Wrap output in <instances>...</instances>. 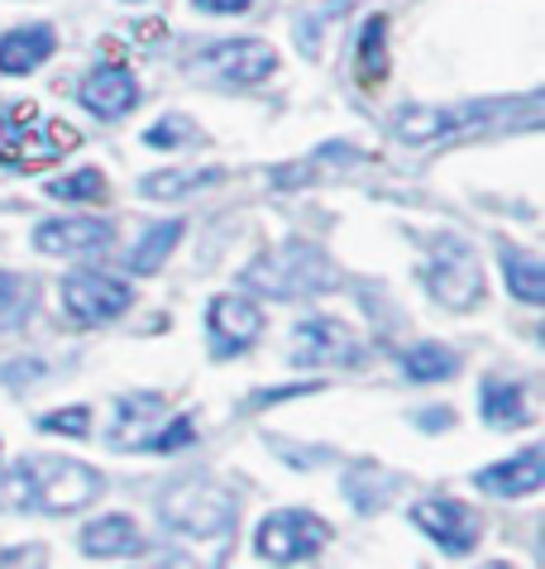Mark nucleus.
<instances>
[{"label":"nucleus","instance_id":"f257e3e1","mask_svg":"<svg viewBox=\"0 0 545 569\" xmlns=\"http://www.w3.org/2000/svg\"><path fill=\"white\" fill-rule=\"evenodd\" d=\"M101 493V473L91 465L62 460V455H48V460H20L6 479H0V508L14 512H77Z\"/></svg>","mask_w":545,"mask_h":569},{"label":"nucleus","instance_id":"f03ea898","mask_svg":"<svg viewBox=\"0 0 545 569\" xmlns=\"http://www.w3.org/2000/svg\"><path fill=\"white\" fill-rule=\"evenodd\" d=\"M245 282L249 292L259 297H278V302H301V297H320V292H335L340 288V268H335L316 244L307 240H287L278 249L259 254L245 268Z\"/></svg>","mask_w":545,"mask_h":569},{"label":"nucleus","instance_id":"7ed1b4c3","mask_svg":"<svg viewBox=\"0 0 545 569\" xmlns=\"http://www.w3.org/2000/svg\"><path fill=\"white\" fill-rule=\"evenodd\" d=\"M77 134L68 120L43 116L34 101H20L10 110H0V163L20 168V172H39L53 168L62 153L77 149Z\"/></svg>","mask_w":545,"mask_h":569},{"label":"nucleus","instance_id":"20e7f679","mask_svg":"<svg viewBox=\"0 0 545 569\" xmlns=\"http://www.w3.org/2000/svg\"><path fill=\"white\" fill-rule=\"evenodd\" d=\"M158 517H164L168 531L191 536V541H211V536H226L235 527L239 502L216 479H178L158 498Z\"/></svg>","mask_w":545,"mask_h":569},{"label":"nucleus","instance_id":"39448f33","mask_svg":"<svg viewBox=\"0 0 545 569\" xmlns=\"http://www.w3.org/2000/svg\"><path fill=\"white\" fill-rule=\"evenodd\" d=\"M426 292L445 311H469L484 297V268H478V254L459 234H436L426 263Z\"/></svg>","mask_w":545,"mask_h":569},{"label":"nucleus","instance_id":"423d86ee","mask_svg":"<svg viewBox=\"0 0 545 569\" xmlns=\"http://www.w3.org/2000/svg\"><path fill=\"white\" fill-rule=\"evenodd\" d=\"M330 541V521L316 517L307 508H283V512H268L254 531V550L268 560V565H301L320 556Z\"/></svg>","mask_w":545,"mask_h":569},{"label":"nucleus","instance_id":"0eeeda50","mask_svg":"<svg viewBox=\"0 0 545 569\" xmlns=\"http://www.w3.org/2000/svg\"><path fill=\"white\" fill-rule=\"evenodd\" d=\"M359 336L335 316H307L293 330V363L297 369H349L359 363Z\"/></svg>","mask_w":545,"mask_h":569},{"label":"nucleus","instance_id":"6e6552de","mask_svg":"<svg viewBox=\"0 0 545 569\" xmlns=\"http://www.w3.org/2000/svg\"><path fill=\"white\" fill-rule=\"evenodd\" d=\"M135 302V288L116 273H101V268H91V273H68L62 278V307H68L77 321L87 326H106L125 316Z\"/></svg>","mask_w":545,"mask_h":569},{"label":"nucleus","instance_id":"1a4fd4ad","mask_svg":"<svg viewBox=\"0 0 545 569\" xmlns=\"http://www.w3.org/2000/svg\"><path fill=\"white\" fill-rule=\"evenodd\" d=\"M412 521L445 550V556H469V550L478 546V536H484V521H478V512L464 508V502H455V498H422V502H412Z\"/></svg>","mask_w":545,"mask_h":569},{"label":"nucleus","instance_id":"9d476101","mask_svg":"<svg viewBox=\"0 0 545 569\" xmlns=\"http://www.w3.org/2000/svg\"><path fill=\"white\" fill-rule=\"evenodd\" d=\"M206 336H211L216 359H230L264 336V311L239 292H220V297H211V307H206Z\"/></svg>","mask_w":545,"mask_h":569},{"label":"nucleus","instance_id":"9b49d317","mask_svg":"<svg viewBox=\"0 0 545 569\" xmlns=\"http://www.w3.org/2000/svg\"><path fill=\"white\" fill-rule=\"evenodd\" d=\"M503 101H484V106H407L397 116V139L407 144H430V139H445V134H459L469 124H484V116H503Z\"/></svg>","mask_w":545,"mask_h":569},{"label":"nucleus","instance_id":"f8f14e48","mask_svg":"<svg viewBox=\"0 0 545 569\" xmlns=\"http://www.w3.org/2000/svg\"><path fill=\"white\" fill-rule=\"evenodd\" d=\"M201 68L211 77H220V82L254 87V82H264V77L278 72V53H272L264 39H220L216 49L201 53Z\"/></svg>","mask_w":545,"mask_h":569},{"label":"nucleus","instance_id":"ddd939ff","mask_svg":"<svg viewBox=\"0 0 545 569\" xmlns=\"http://www.w3.org/2000/svg\"><path fill=\"white\" fill-rule=\"evenodd\" d=\"M110 230L106 220H91V216H58V220H43L34 230V249L39 254H53V259H72V254H96V249L110 244Z\"/></svg>","mask_w":545,"mask_h":569},{"label":"nucleus","instance_id":"4468645a","mask_svg":"<svg viewBox=\"0 0 545 569\" xmlns=\"http://www.w3.org/2000/svg\"><path fill=\"white\" fill-rule=\"evenodd\" d=\"M164 412H168V402L158 398V392H125V398L116 402L120 431L110 436V446L116 450H153V436H158V426H164Z\"/></svg>","mask_w":545,"mask_h":569},{"label":"nucleus","instance_id":"2eb2a0df","mask_svg":"<svg viewBox=\"0 0 545 569\" xmlns=\"http://www.w3.org/2000/svg\"><path fill=\"white\" fill-rule=\"evenodd\" d=\"M474 483L484 488V493H493V498H526V493H536V488L545 483V450L532 446V450L512 455V460H498V465L478 469Z\"/></svg>","mask_w":545,"mask_h":569},{"label":"nucleus","instance_id":"dca6fc26","mask_svg":"<svg viewBox=\"0 0 545 569\" xmlns=\"http://www.w3.org/2000/svg\"><path fill=\"white\" fill-rule=\"evenodd\" d=\"M143 550H149V541H143L135 517L110 512V517L87 521V531H82V556L91 560H125V556H143Z\"/></svg>","mask_w":545,"mask_h":569},{"label":"nucleus","instance_id":"f3484780","mask_svg":"<svg viewBox=\"0 0 545 569\" xmlns=\"http://www.w3.org/2000/svg\"><path fill=\"white\" fill-rule=\"evenodd\" d=\"M77 97H82V106L96 120H120L125 110L139 106V82L125 68H96Z\"/></svg>","mask_w":545,"mask_h":569},{"label":"nucleus","instance_id":"a211bd4d","mask_svg":"<svg viewBox=\"0 0 545 569\" xmlns=\"http://www.w3.org/2000/svg\"><path fill=\"white\" fill-rule=\"evenodd\" d=\"M53 49H58V34L48 24H20L0 39V72L24 77V72H34L39 62L53 58Z\"/></svg>","mask_w":545,"mask_h":569},{"label":"nucleus","instance_id":"6ab92c4d","mask_svg":"<svg viewBox=\"0 0 545 569\" xmlns=\"http://www.w3.org/2000/svg\"><path fill=\"white\" fill-rule=\"evenodd\" d=\"M503 278H507V292L526 307H541L545 302V259L532 254V249H517V244H503Z\"/></svg>","mask_w":545,"mask_h":569},{"label":"nucleus","instance_id":"aec40b11","mask_svg":"<svg viewBox=\"0 0 545 569\" xmlns=\"http://www.w3.org/2000/svg\"><path fill=\"white\" fill-rule=\"evenodd\" d=\"M226 172L220 168H164V172H149V178L139 182V192L149 201H178V197H191L201 192V187L220 182Z\"/></svg>","mask_w":545,"mask_h":569},{"label":"nucleus","instance_id":"412c9836","mask_svg":"<svg viewBox=\"0 0 545 569\" xmlns=\"http://www.w3.org/2000/svg\"><path fill=\"white\" fill-rule=\"evenodd\" d=\"M182 220H164V226H149L143 230V240L130 249V273H158L164 268V259L178 249V240H182Z\"/></svg>","mask_w":545,"mask_h":569},{"label":"nucleus","instance_id":"4be33fe9","mask_svg":"<svg viewBox=\"0 0 545 569\" xmlns=\"http://www.w3.org/2000/svg\"><path fill=\"white\" fill-rule=\"evenodd\" d=\"M484 421L498 426V431H517L526 426V398L517 383H503V378H488L484 383Z\"/></svg>","mask_w":545,"mask_h":569},{"label":"nucleus","instance_id":"5701e85b","mask_svg":"<svg viewBox=\"0 0 545 569\" xmlns=\"http://www.w3.org/2000/svg\"><path fill=\"white\" fill-rule=\"evenodd\" d=\"M403 369L412 383H445V378L459 373V359H455V350H445V345H416V350H407Z\"/></svg>","mask_w":545,"mask_h":569},{"label":"nucleus","instance_id":"b1692460","mask_svg":"<svg viewBox=\"0 0 545 569\" xmlns=\"http://www.w3.org/2000/svg\"><path fill=\"white\" fill-rule=\"evenodd\" d=\"M34 311V282L20 273H0V330H14Z\"/></svg>","mask_w":545,"mask_h":569},{"label":"nucleus","instance_id":"393cba45","mask_svg":"<svg viewBox=\"0 0 545 569\" xmlns=\"http://www.w3.org/2000/svg\"><path fill=\"white\" fill-rule=\"evenodd\" d=\"M383 34H388V20L374 14V20L364 24V39H359V77H364V87H378L383 72H388V49H383Z\"/></svg>","mask_w":545,"mask_h":569},{"label":"nucleus","instance_id":"a878e982","mask_svg":"<svg viewBox=\"0 0 545 569\" xmlns=\"http://www.w3.org/2000/svg\"><path fill=\"white\" fill-rule=\"evenodd\" d=\"M330 158H340V163H359V149L355 144H326V149H316L307 163H297V168H283V172H272V182L278 187H297V182H307V178H320V172L330 168Z\"/></svg>","mask_w":545,"mask_h":569},{"label":"nucleus","instance_id":"bb28decb","mask_svg":"<svg viewBox=\"0 0 545 569\" xmlns=\"http://www.w3.org/2000/svg\"><path fill=\"white\" fill-rule=\"evenodd\" d=\"M397 479H388V473H383L378 465H355V473H349L345 479V493L359 502L364 512H378L383 508V493H388Z\"/></svg>","mask_w":545,"mask_h":569},{"label":"nucleus","instance_id":"cd10ccee","mask_svg":"<svg viewBox=\"0 0 545 569\" xmlns=\"http://www.w3.org/2000/svg\"><path fill=\"white\" fill-rule=\"evenodd\" d=\"M48 197H58V201H106V178L96 168L68 172V178L48 182Z\"/></svg>","mask_w":545,"mask_h":569},{"label":"nucleus","instance_id":"c85d7f7f","mask_svg":"<svg viewBox=\"0 0 545 569\" xmlns=\"http://www.w3.org/2000/svg\"><path fill=\"white\" fill-rule=\"evenodd\" d=\"M39 431H53V436H77V440H87V431H91V412H87V407H62V412H48V417H39Z\"/></svg>","mask_w":545,"mask_h":569},{"label":"nucleus","instance_id":"c756f323","mask_svg":"<svg viewBox=\"0 0 545 569\" xmlns=\"http://www.w3.org/2000/svg\"><path fill=\"white\" fill-rule=\"evenodd\" d=\"M187 139H197V130L187 124V116H168L164 124H153V130L143 134V144L149 149H178V144H187Z\"/></svg>","mask_w":545,"mask_h":569},{"label":"nucleus","instance_id":"7c9ffc66","mask_svg":"<svg viewBox=\"0 0 545 569\" xmlns=\"http://www.w3.org/2000/svg\"><path fill=\"white\" fill-rule=\"evenodd\" d=\"M191 436H197V421H191V417H172L168 426H158L153 450H182V446H191Z\"/></svg>","mask_w":545,"mask_h":569},{"label":"nucleus","instance_id":"2f4dec72","mask_svg":"<svg viewBox=\"0 0 545 569\" xmlns=\"http://www.w3.org/2000/svg\"><path fill=\"white\" fill-rule=\"evenodd\" d=\"M0 569H48V550L39 541H29V546H14L0 556Z\"/></svg>","mask_w":545,"mask_h":569},{"label":"nucleus","instance_id":"473e14b6","mask_svg":"<svg viewBox=\"0 0 545 569\" xmlns=\"http://www.w3.org/2000/svg\"><path fill=\"white\" fill-rule=\"evenodd\" d=\"M197 10H206V14H245L254 0H191Z\"/></svg>","mask_w":545,"mask_h":569},{"label":"nucleus","instance_id":"72a5a7b5","mask_svg":"<svg viewBox=\"0 0 545 569\" xmlns=\"http://www.w3.org/2000/svg\"><path fill=\"white\" fill-rule=\"evenodd\" d=\"M478 569H512V565H478Z\"/></svg>","mask_w":545,"mask_h":569}]
</instances>
